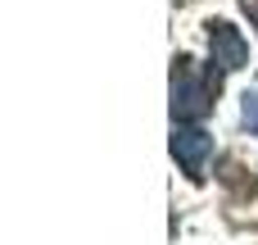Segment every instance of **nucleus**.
Instances as JSON below:
<instances>
[{
    "label": "nucleus",
    "mask_w": 258,
    "mask_h": 245,
    "mask_svg": "<svg viewBox=\"0 0 258 245\" xmlns=\"http://www.w3.org/2000/svg\"><path fill=\"white\" fill-rule=\"evenodd\" d=\"M209 150H213V141H209L204 132H177V136H172V155L181 159V168H186L190 177H204Z\"/></svg>",
    "instance_id": "obj_1"
},
{
    "label": "nucleus",
    "mask_w": 258,
    "mask_h": 245,
    "mask_svg": "<svg viewBox=\"0 0 258 245\" xmlns=\"http://www.w3.org/2000/svg\"><path fill=\"white\" fill-rule=\"evenodd\" d=\"M245 123L258 132V95H245Z\"/></svg>",
    "instance_id": "obj_2"
}]
</instances>
